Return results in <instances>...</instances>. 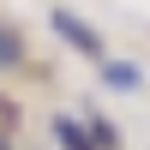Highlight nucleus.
I'll return each instance as SVG.
<instances>
[{
	"mask_svg": "<svg viewBox=\"0 0 150 150\" xmlns=\"http://www.w3.org/2000/svg\"><path fill=\"white\" fill-rule=\"evenodd\" d=\"M54 144H60V150H96V138H90L72 114H60V120H54Z\"/></svg>",
	"mask_w": 150,
	"mask_h": 150,
	"instance_id": "3",
	"label": "nucleus"
},
{
	"mask_svg": "<svg viewBox=\"0 0 150 150\" xmlns=\"http://www.w3.org/2000/svg\"><path fill=\"white\" fill-rule=\"evenodd\" d=\"M24 60V48H18V36L6 30V24H0V66H18Z\"/></svg>",
	"mask_w": 150,
	"mask_h": 150,
	"instance_id": "5",
	"label": "nucleus"
},
{
	"mask_svg": "<svg viewBox=\"0 0 150 150\" xmlns=\"http://www.w3.org/2000/svg\"><path fill=\"white\" fill-rule=\"evenodd\" d=\"M84 132L96 138V150H120V138H114V126H108L102 114H90V126H84Z\"/></svg>",
	"mask_w": 150,
	"mask_h": 150,
	"instance_id": "4",
	"label": "nucleus"
},
{
	"mask_svg": "<svg viewBox=\"0 0 150 150\" xmlns=\"http://www.w3.org/2000/svg\"><path fill=\"white\" fill-rule=\"evenodd\" d=\"M96 72H102V84H108V90H120V96H132V90L144 84V72L132 66V60H114V54H108V60H102Z\"/></svg>",
	"mask_w": 150,
	"mask_h": 150,
	"instance_id": "2",
	"label": "nucleus"
},
{
	"mask_svg": "<svg viewBox=\"0 0 150 150\" xmlns=\"http://www.w3.org/2000/svg\"><path fill=\"white\" fill-rule=\"evenodd\" d=\"M48 24H54V36H60L66 48H78L90 66H102V60H108V42H102V36H96V30H90V24H84L72 6H54V12H48Z\"/></svg>",
	"mask_w": 150,
	"mask_h": 150,
	"instance_id": "1",
	"label": "nucleus"
}]
</instances>
